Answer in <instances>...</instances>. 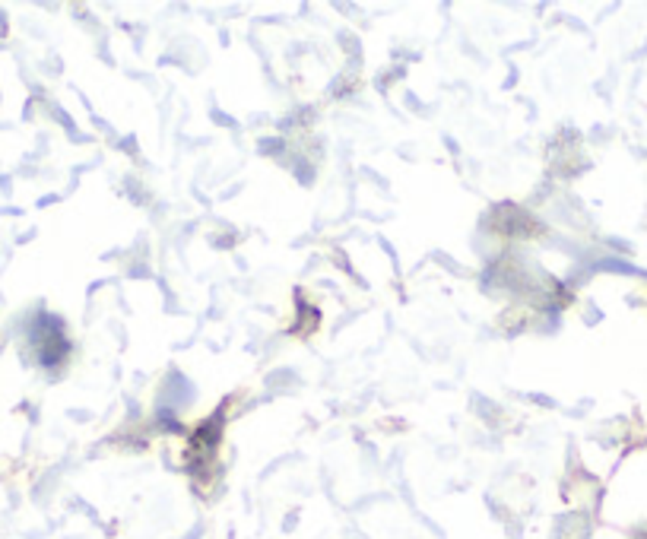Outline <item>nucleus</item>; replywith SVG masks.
Instances as JSON below:
<instances>
[{"mask_svg": "<svg viewBox=\"0 0 647 539\" xmlns=\"http://www.w3.org/2000/svg\"><path fill=\"white\" fill-rule=\"evenodd\" d=\"M32 346H36L38 362L42 365H48V368L61 365L67 356V350H70V342H67V336H64V324H61L58 318H52V314H42L36 330H32Z\"/></svg>", "mask_w": 647, "mask_h": 539, "instance_id": "f257e3e1", "label": "nucleus"}]
</instances>
